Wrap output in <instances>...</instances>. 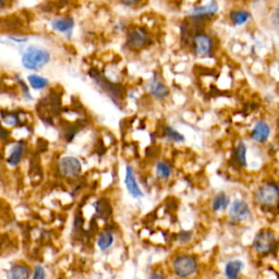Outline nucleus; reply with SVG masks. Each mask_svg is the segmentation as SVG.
<instances>
[{"label":"nucleus","mask_w":279,"mask_h":279,"mask_svg":"<svg viewBox=\"0 0 279 279\" xmlns=\"http://www.w3.org/2000/svg\"><path fill=\"white\" fill-rule=\"evenodd\" d=\"M244 267L243 262L240 260H231L225 266V276L227 279H237Z\"/></svg>","instance_id":"nucleus-24"},{"label":"nucleus","mask_w":279,"mask_h":279,"mask_svg":"<svg viewBox=\"0 0 279 279\" xmlns=\"http://www.w3.org/2000/svg\"><path fill=\"white\" fill-rule=\"evenodd\" d=\"M0 123L8 130L16 129L21 127V118L15 111H2L0 116Z\"/></svg>","instance_id":"nucleus-20"},{"label":"nucleus","mask_w":279,"mask_h":279,"mask_svg":"<svg viewBox=\"0 0 279 279\" xmlns=\"http://www.w3.org/2000/svg\"><path fill=\"white\" fill-rule=\"evenodd\" d=\"M123 37V48L133 54L141 53L153 45L152 33L144 25H130Z\"/></svg>","instance_id":"nucleus-3"},{"label":"nucleus","mask_w":279,"mask_h":279,"mask_svg":"<svg viewBox=\"0 0 279 279\" xmlns=\"http://www.w3.org/2000/svg\"><path fill=\"white\" fill-rule=\"evenodd\" d=\"M276 68H277V72L279 73V59H278L277 62H276Z\"/></svg>","instance_id":"nucleus-34"},{"label":"nucleus","mask_w":279,"mask_h":279,"mask_svg":"<svg viewBox=\"0 0 279 279\" xmlns=\"http://www.w3.org/2000/svg\"><path fill=\"white\" fill-rule=\"evenodd\" d=\"M115 242V237L110 230H104L99 233L97 238V247L100 251H107L108 249L112 247Z\"/></svg>","instance_id":"nucleus-26"},{"label":"nucleus","mask_w":279,"mask_h":279,"mask_svg":"<svg viewBox=\"0 0 279 279\" xmlns=\"http://www.w3.org/2000/svg\"><path fill=\"white\" fill-rule=\"evenodd\" d=\"M46 277H47V273L43 265L38 264L34 267L32 279H46Z\"/></svg>","instance_id":"nucleus-30"},{"label":"nucleus","mask_w":279,"mask_h":279,"mask_svg":"<svg viewBox=\"0 0 279 279\" xmlns=\"http://www.w3.org/2000/svg\"><path fill=\"white\" fill-rule=\"evenodd\" d=\"M191 238H192V232H190V231H184V232H181L180 235H179V240L181 242L190 241Z\"/></svg>","instance_id":"nucleus-31"},{"label":"nucleus","mask_w":279,"mask_h":279,"mask_svg":"<svg viewBox=\"0 0 279 279\" xmlns=\"http://www.w3.org/2000/svg\"><path fill=\"white\" fill-rule=\"evenodd\" d=\"M162 138L173 144H182L186 142V135L172 124H165L163 127Z\"/></svg>","instance_id":"nucleus-19"},{"label":"nucleus","mask_w":279,"mask_h":279,"mask_svg":"<svg viewBox=\"0 0 279 279\" xmlns=\"http://www.w3.org/2000/svg\"><path fill=\"white\" fill-rule=\"evenodd\" d=\"M147 279H166V277H165V275L162 274V273L155 272V273H153V274H151V276Z\"/></svg>","instance_id":"nucleus-33"},{"label":"nucleus","mask_w":279,"mask_h":279,"mask_svg":"<svg viewBox=\"0 0 279 279\" xmlns=\"http://www.w3.org/2000/svg\"><path fill=\"white\" fill-rule=\"evenodd\" d=\"M31 270L25 264L16 263L8 271L7 279H30Z\"/></svg>","instance_id":"nucleus-22"},{"label":"nucleus","mask_w":279,"mask_h":279,"mask_svg":"<svg viewBox=\"0 0 279 279\" xmlns=\"http://www.w3.org/2000/svg\"><path fill=\"white\" fill-rule=\"evenodd\" d=\"M57 169L61 177L77 179L82 175L83 165L81 159L75 155H64L57 162Z\"/></svg>","instance_id":"nucleus-9"},{"label":"nucleus","mask_w":279,"mask_h":279,"mask_svg":"<svg viewBox=\"0 0 279 279\" xmlns=\"http://www.w3.org/2000/svg\"><path fill=\"white\" fill-rule=\"evenodd\" d=\"M219 11L217 0H205L194 4L186 12V21L192 25H202L212 21Z\"/></svg>","instance_id":"nucleus-4"},{"label":"nucleus","mask_w":279,"mask_h":279,"mask_svg":"<svg viewBox=\"0 0 279 279\" xmlns=\"http://www.w3.org/2000/svg\"><path fill=\"white\" fill-rule=\"evenodd\" d=\"M20 55V64L28 73H39L53 61L51 50L42 44L31 43L16 50Z\"/></svg>","instance_id":"nucleus-1"},{"label":"nucleus","mask_w":279,"mask_h":279,"mask_svg":"<svg viewBox=\"0 0 279 279\" xmlns=\"http://www.w3.org/2000/svg\"><path fill=\"white\" fill-rule=\"evenodd\" d=\"M88 76L93 82L96 88L102 94H105L116 106H120L124 97L127 96V90L124 89L121 82H113L111 80L105 77L102 71L96 69V68H91L88 72Z\"/></svg>","instance_id":"nucleus-2"},{"label":"nucleus","mask_w":279,"mask_h":279,"mask_svg":"<svg viewBox=\"0 0 279 279\" xmlns=\"http://www.w3.org/2000/svg\"><path fill=\"white\" fill-rule=\"evenodd\" d=\"M228 19L233 26L242 27L252 20V13L246 9H233L229 11Z\"/></svg>","instance_id":"nucleus-18"},{"label":"nucleus","mask_w":279,"mask_h":279,"mask_svg":"<svg viewBox=\"0 0 279 279\" xmlns=\"http://www.w3.org/2000/svg\"><path fill=\"white\" fill-rule=\"evenodd\" d=\"M27 142L25 139H19L10 145L5 156V163L10 167H18L23 161L27 151Z\"/></svg>","instance_id":"nucleus-12"},{"label":"nucleus","mask_w":279,"mask_h":279,"mask_svg":"<svg viewBox=\"0 0 279 279\" xmlns=\"http://www.w3.org/2000/svg\"><path fill=\"white\" fill-rule=\"evenodd\" d=\"M254 196L261 206L275 207L279 204V186L274 181L264 182L255 191Z\"/></svg>","instance_id":"nucleus-8"},{"label":"nucleus","mask_w":279,"mask_h":279,"mask_svg":"<svg viewBox=\"0 0 279 279\" xmlns=\"http://www.w3.org/2000/svg\"><path fill=\"white\" fill-rule=\"evenodd\" d=\"M232 162L240 168L248 166V146L244 141L240 140L237 142L232 151Z\"/></svg>","instance_id":"nucleus-17"},{"label":"nucleus","mask_w":279,"mask_h":279,"mask_svg":"<svg viewBox=\"0 0 279 279\" xmlns=\"http://www.w3.org/2000/svg\"><path fill=\"white\" fill-rule=\"evenodd\" d=\"M129 27H130V24L128 23L127 20L119 19L115 22V23H113L112 32L116 33V34H122V35H124V34L127 33Z\"/></svg>","instance_id":"nucleus-29"},{"label":"nucleus","mask_w":279,"mask_h":279,"mask_svg":"<svg viewBox=\"0 0 279 279\" xmlns=\"http://www.w3.org/2000/svg\"><path fill=\"white\" fill-rule=\"evenodd\" d=\"M124 186L128 191L129 194L133 198H142L144 197V192L142 191L138 177H136V173L131 165H126L124 168Z\"/></svg>","instance_id":"nucleus-13"},{"label":"nucleus","mask_w":279,"mask_h":279,"mask_svg":"<svg viewBox=\"0 0 279 279\" xmlns=\"http://www.w3.org/2000/svg\"><path fill=\"white\" fill-rule=\"evenodd\" d=\"M276 236L271 230H261L253 239V248L259 254H270L276 247Z\"/></svg>","instance_id":"nucleus-11"},{"label":"nucleus","mask_w":279,"mask_h":279,"mask_svg":"<svg viewBox=\"0 0 279 279\" xmlns=\"http://www.w3.org/2000/svg\"><path fill=\"white\" fill-rule=\"evenodd\" d=\"M269 23L272 30L279 34V4L271 11L269 15Z\"/></svg>","instance_id":"nucleus-27"},{"label":"nucleus","mask_w":279,"mask_h":279,"mask_svg":"<svg viewBox=\"0 0 279 279\" xmlns=\"http://www.w3.org/2000/svg\"><path fill=\"white\" fill-rule=\"evenodd\" d=\"M143 91L151 99L155 101H165L170 96V88L158 72L154 73L143 83Z\"/></svg>","instance_id":"nucleus-6"},{"label":"nucleus","mask_w":279,"mask_h":279,"mask_svg":"<svg viewBox=\"0 0 279 279\" xmlns=\"http://www.w3.org/2000/svg\"><path fill=\"white\" fill-rule=\"evenodd\" d=\"M48 25L51 32L58 34L67 41H71L75 36L77 21L75 16L70 14L57 15L49 20Z\"/></svg>","instance_id":"nucleus-7"},{"label":"nucleus","mask_w":279,"mask_h":279,"mask_svg":"<svg viewBox=\"0 0 279 279\" xmlns=\"http://www.w3.org/2000/svg\"><path fill=\"white\" fill-rule=\"evenodd\" d=\"M155 175L159 180H168L173 175V167L165 159H158L155 163Z\"/></svg>","instance_id":"nucleus-23"},{"label":"nucleus","mask_w":279,"mask_h":279,"mask_svg":"<svg viewBox=\"0 0 279 279\" xmlns=\"http://www.w3.org/2000/svg\"><path fill=\"white\" fill-rule=\"evenodd\" d=\"M116 1L119 5H121L123 8L129 10H135L142 7L145 0H116Z\"/></svg>","instance_id":"nucleus-28"},{"label":"nucleus","mask_w":279,"mask_h":279,"mask_svg":"<svg viewBox=\"0 0 279 279\" xmlns=\"http://www.w3.org/2000/svg\"><path fill=\"white\" fill-rule=\"evenodd\" d=\"M173 270L179 278H187L194 275L197 271V262L192 255L181 254L176 256L173 262Z\"/></svg>","instance_id":"nucleus-10"},{"label":"nucleus","mask_w":279,"mask_h":279,"mask_svg":"<svg viewBox=\"0 0 279 279\" xmlns=\"http://www.w3.org/2000/svg\"><path fill=\"white\" fill-rule=\"evenodd\" d=\"M230 197L224 192H220L218 194H216L213 198L212 207L214 212H223L228 208L230 205Z\"/></svg>","instance_id":"nucleus-25"},{"label":"nucleus","mask_w":279,"mask_h":279,"mask_svg":"<svg viewBox=\"0 0 279 279\" xmlns=\"http://www.w3.org/2000/svg\"><path fill=\"white\" fill-rule=\"evenodd\" d=\"M13 80L16 83V87H18V89H19V93L21 95L22 99L26 102H32L35 100V98H34V95L31 92L32 90L30 89V87H28L25 79L22 78L19 73H15V75L13 76Z\"/></svg>","instance_id":"nucleus-21"},{"label":"nucleus","mask_w":279,"mask_h":279,"mask_svg":"<svg viewBox=\"0 0 279 279\" xmlns=\"http://www.w3.org/2000/svg\"><path fill=\"white\" fill-rule=\"evenodd\" d=\"M28 87L34 92H44L50 88V80L41 73H28L25 77Z\"/></svg>","instance_id":"nucleus-16"},{"label":"nucleus","mask_w":279,"mask_h":279,"mask_svg":"<svg viewBox=\"0 0 279 279\" xmlns=\"http://www.w3.org/2000/svg\"><path fill=\"white\" fill-rule=\"evenodd\" d=\"M189 46L192 54L197 58H210L216 50L214 37L204 31H196L189 37Z\"/></svg>","instance_id":"nucleus-5"},{"label":"nucleus","mask_w":279,"mask_h":279,"mask_svg":"<svg viewBox=\"0 0 279 279\" xmlns=\"http://www.w3.org/2000/svg\"><path fill=\"white\" fill-rule=\"evenodd\" d=\"M272 135L271 124L264 119H259L253 124L250 131V139L256 144H264L270 140Z\"/></svg>","instance_id":"nucleus-14"},{"label":"nucleus","mask_w":279,"mask_h":279,"mask_svg":"<svg viewBox=\"0 0 279 279\" xmlns=\"http://www.w3.org/2000/svg\"><path fill=\"white\" fill-rule=\"evenodd\" d=\"M13 0H0V11H4L11 7Z\"/></svg>","instance_id":"nucleus-32"},{"label":"nucleus","mask_w":279,"mask_h":279,"mask_svg":"<svg viewBox=\"0 0 279 279\" xmlns=\"http://www.w3.org/2000/svg\"><path fill=\"white\" fill-rule=\"evenodd\" d=\"M250 214H251V212H250V207L248 203L244 200L237 198V200H235L230 204L229 217L233 223L236 224L242 223V221L247 220L249 218Z\"/></svg>","instance_id":"nucleus-15"}]
</instances>
